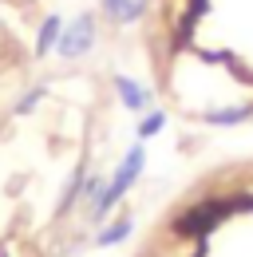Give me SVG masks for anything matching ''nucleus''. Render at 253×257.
I'll return each mask as SVG.
<instances>
[{"label": "nucleus", "instance_id": "1", "mask_svg": "<svg viewBox=\"0 0 253 257\" xmlns=\"http://www.w3.org/2000/svg\"><path fill=\"white\" fill-rule=\"evenodd\" d=\"M143 166H147V147H143V143H135V147H131V151L123 155L119 170H115V178L103 186L99 202H95L91 210H87V214H91V222H103V218H107V214H111V210L123 202V194L131 190L139 178H143Z\"/></svg>", "mask_w": 253, "mask_h": 257}, {"label": "nucleus", "instance_id": "2", "mask_svg": "<svg viewBox=\"0 0 253 257\" xmlns=\"http://www.w3.org/2000/svg\"><path fill=\"white\" fill-rule=\"evenodd\" d=\"M91 44H95V16H91V12H83V16H75L71 24H63L56 52H60L63 60H79V56L91 52Z\"/></svg>", "mask_w": 253, "mask_h": 257}, {"label": "nucleus", "instance_id": "3", "mask_svg": "<svg viewBox=\"0 0 253 257\" xmlns=\"http://www.w3.org/2000/svg\"><path fill=\"white\" fill-rule=\"evenodd\" d=\"M115 91H119V99H123V107L135 111V115H143V111L151 107V91H147L143 83H135L131 75H115Z\"/></svg>", "mask_w": 253, "mask_h": 257}, {"label": "nucleus", "instance_id": "4", "mask_svg": "<svg viewBox=\"0 0 253 257\" xmlns=\"http://www.w3.org/2000/svg\"><path fill=\"white\" fill-rule=\"evenodd\" d=\"M202 119H206L210 127H237V123L253 119V103H233V107H218V111H206Z\"/></svg>", "mask_w": 253, "mask_h": 257}, {"label": "nucleus", "instance_id": "5", "mask_svg": "<svg viewBox=\"0 0 253 257\" xmlns=\"http://www.w3.org/2000/svg\"><path fill=\"white\" fill-rule=\"evenodd\" d=\"M60 32H63V20H60V16H48V20L40 24V32H36V56H40V60H44L48 52H56Z\"/></svg>", "mask_w": 253, "mask_h": 257}, {"label": "nucleus", "instance_id": "6", "mask_svg": "<svg viewBox=\"0 0 253 257\" xmlns=\"http://www.w3.org/2000/svg\"><path fill=\"white\" fill-rule=\"evenodd\" d=\"M131 229H135V222H131V218H119V222L103 225V229L95 233V245H99V249H111V245H119V241L131 237Z\"/></svg>", "mask_w": 253, "mask_h": 257}, {"label": "nucleus", "instance_id": "7", "mask_svg": "<svg viewBox=\"0 0 253 257\" xmlns=\"http://www.w3.org/2000/svg\"><path fill=\"white\" fill-rule=\"evenodd\" d=\"M83 182H87V166H75V170H71V182H67V190H63L60 210H56V214H67V210L75 206V198H83Z\"/></svg>", "mask_w": 253, "mask_h": 257}, {"label": "nucleus", "instance_id": "8", "mask_svg": "<svg viewBox=\"0 0 253 257\" xmlns=\"http://www.w3.org/2000/svg\"><path fill=\"white\" fill-rule=\"evenodd\" d=\"M162 127H166V111H147V115L139 119V127H135V139L147 143V139H155Z\"/></svg>", "mask_w": 253, "mask_h": 257}, {"label": "nucleus", "instance_id": "9", "mask_svg": "<svg viewBox=\"0 0 253 257\" xmlns=\"http://www.w3.org/2000/svg\"><path fill=\"white\" fill-rule=\"evenodd\" d=\"M143 12H147V0H126L123 12H119V24H135V20H143Z\"/></svg>", "mask_w": 253, "mask_h": 257}, {"label": "nucleus", "instance_id": "10", "mask_svg": "<svg viewBox=\"0 0 253 257\" xmlns=\"http://www.w3.org/2000/svg\"><path fill=\"white\" fill-rule=\"evenodd\" d=\"M40 99H44V87H36V91H28V95H24L20 103H16V111H20V115H28V111L36 107V103H40Z\"/></svg>", "mask_w": 253, "mask_h": 257}, {"label": "nucleus", "instance_id": "11", "mask_svg": "<svg viewBox=\"0 0 253 257\" xmlns=\"http://www.w3.org/2000/svg\"><path fill=\"white\" fill-rule=\"evenodd\" d=\"M123 4H126V0H99V8H103V12L111 16V20H119V12H123Z\"/></svg>", "mask_w": 253, "mask_h": 257}]
</instances>
